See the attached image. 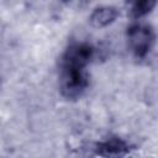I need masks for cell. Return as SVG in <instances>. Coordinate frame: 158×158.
<instances>
[{"mask_svg": "<svg viewBox=\"0 0 158 158\" xmlns=\"http://www.w3.org/2000/svg\"><path fill=\"white\" fill-rule=\"evenodd\" d=\"M89 86V74L81 68L60 67L59 91L68 100L79 99Z\"/></svg>", "mask_w": 158, "mask_h": 158, "instance_id": "6da1fadb", "label": "cell"}, {"mask_svg": "<svg viewBox=\"0 0 158 158\" xmlns=\"http://www.w3.org/2000/svg\"><path fill=\"white\" fill-rule=\"evenodd\" d=\"M127 44L137 58H144L154 44V31L144 23H135L127 28Z\"/></svg>", "mask_w": 158, "mask_h": 158, "instance_id": "7a4b0ae2", "label": "cell"}, {"mask_svg": "<svg viewBox=\"0 0 158 158\" xmlns=\"http://www.w3.org/2000/svg\"><path fill=\"white\" fill-rule=\"evenodd\" d=\"M94 47L88 42H77L70 44L60 58V67L85 69L94 57Z\"/></svg>", "mask_w": 158, "mask_h": 158, "instance_id": "3957f363", "label": "cell"}, {"mask_svg": "<svg viewBox=\"0 0 158 158\" xmlns=\"http://www.w3.org/2000/svg\"><path fill=\"white\" fill-rule=\"evenodd\" d=\"M128 151V144L120 138H110L96 146V153L106 158H118L127 154Z\"/></svg>", "mask_w": 158, "mask_h": 158, "instance_id": "277c9868", "label": "cell"}, {"mask_svg": "<svg viewBox=\"0 0 158 158\" xmlns=\"http://www.w3.org/2000/svg\"><path fill=\"white\" fill-rule=\"evenodd\" d=\"M118 15V11L114 6H99L94 9L90 15V22L94 27H105L112 23Z\"/></svg>", "mask_w": 158, "mask_h": 158, "instance_id": "5b68a950", "label": "cell"}, {"mask_svg": "<svg viewBox=\"0 0 158 158\" xmlns=\"http://www.w3.org/2000/svg\"><path fill=\"white\" fill-rule=\"evenodd\" d=\"M156 1L153 0H141V1H135L131 5L130 9V15L132 19L137 20L141 19L143 16H146L147 14H149L152 11V9L156 6Z\"/></svg>", "mask_w": 158, "mask_h": 158, "instance_id": "8992f818", "label": "cell"}]
</instances>
